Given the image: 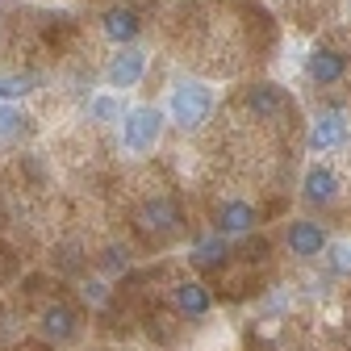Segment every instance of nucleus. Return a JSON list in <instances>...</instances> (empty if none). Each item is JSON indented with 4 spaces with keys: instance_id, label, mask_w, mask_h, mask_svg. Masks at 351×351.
Returning <instances> with one entry per match:
<instances>
[{
    "instance_id": "4468645a",
    "label": "nucleus",
    "mask_w": 351,
    "mask_h": 351,
    "mask_svg": "<svg viewBox=\"0 0 351 351\" xmlns=\"http://www.w3.org/2000/svg\"><path fill=\"white\" fill-rule=\"evenodd\" d=\"M226 255H230V247H226L222 234H217V239H205V243L197 247L193 263H197V268H217V263H226Z\"/></svg>"
},
{
    "instance_id": "20e7f679",
    "label": "nucleus",
    "mask_w": 351,
    "mask_h": 351,
    "mask_svg": "<svg viewBox=\"0 0 351 351\" xmlns=\"http://www.w3.org/2000/svg\"><path fill=\"white\" fill-rule=\"evenodd\" d=\"M343 143H347V117L343 113H322L314 121V130H310V151L314 155H326V151H335Z\"/></svg>"
},
{
    "instance_id": "423d86ee",
    "label": "nucleus",
    "mask_w": 351,
    "mask_h": 351,
    "mask_svg": "<svg viewBox=\"0 0 351 351\" xmlns=\"http://www.w3.org/2000/svg\"><path fill=\"white\" fill-rule=\"evenodd\" d=\"M255 222H259V213L247 201H222V209H217V234H243Z\"/></svg>"
},
{
    "instance_id": "2eb2a0df",
    "label": "nucleus",
    "mask_w": 351,
    "mask_h": 351,
    "mask_svg": "<svg viewBox=\"0 0 351 351\" xmlns=\"http://www.w3.org/2000/svg\"><path fill=\"white\" fill-rule=\"evenodd\" d=\"M38 75H0V101H17L25 93H34Z\"/></svg>"
},
{
    "instance_id": "ddd939ff",
    "label": "nucleus",
    "mask_w": 351,
    "mask_h": 351,
    "mask_svg": "<svg viewBox=\"0 0 351 351\" xmlns=\"http://www.w3.org/2000/svg\"><path fill=\"white\" fill-rule=\"evenodd\" d=\"M42 330H47L51 339H71L75 335V314L67 310V305H51V310L42 314Z\"/></svg>"
},
{
    "instance_id": "f03ea898",
    "label": "nucleus",
    "mask_w": 351,
    "mask_h": 351,
    "mask_svg": "<svg viewBox=\"0 0 351 351\" xmlns=\"http://www.w3.org/2000/svg\"><path fill=\"white\" fill-rule=\"evenodd\" d=\"M159 138H163V113H159L155 105H138V109L125 113V121H121V143H125V151L143 155V151H151Z\"/></svg>"
},
{
    "instance_id": "f257e3e1",
    "label": "nucleus",
    "mask_w": 351,
    "mask_h": 351,
    "mask_svg": "<svg viewBox=\"0 0 351 351\" xmlns=\"http://www.w3.org/2000/svg\"><path fill=\"white\" fill-rule=\"evenodd\" d=\"M213 113V93L201 84V80H184V84H176V93H171V121L180 125V130H201Z\"/></svg>"
},
{
    "instance_id": "a211bd4d",
    "label": "nucleus",
    "mask_w": 351,
    "mask_h": 351,
    "mask_svg": "<svg viewBox=\"0 0 351 351\" xmlns=\"http://www.w3.org/2000/svg\"><path fill=\"white\" fill-rule=\"evenodd\" d=\"M105 263H109V272H117V268H125V263H130V259H125V251H117V247H113Z\"/></svg>"
},
{
    "instance_id": "9d476101",
    "label": "nucleus",
    "mask_w": 351,
    "mask_h": 351,
    "mask_svg": "<svg viewBox=\"0 0 351 351\" xmlns=\"http://www.w3.org/2000/svg\"><path fill=\"white\" fill-rule=\"evenodd\" d=\"M138 29H143V21H138V13L134 9H109L105 13V38H113V42H121V47H125V42H134L138 38Z\"/></svg>"
},
{
    "instance_id": "dca6fc26",
    "label": "nucleus",
    "mask_w": 351,
    "mask_h": 351,
    "mask_svg": "<svg viewBox=\"0 0 351 351\" xmlns=\"http://www.w3.org/2000/svg\"><path fill=\"white\" fill-rule=\"evenodd\" d=\"M121 117V105L113 97H97L93 101V121H117Z\"/></svg>"
},
{
    "instance_id": "39448f33",
    "label": "nucleus",
    "mask_w": 351,
    "mask_h": 351,
    "mask_svg": "<svg viewBox=\"0 0 351 351\" xmlns=\"http://www.w3.org/2000/svg\"><path fill=\"white\" fill-rule=\"evenodd\" d=\"M322 247H326V230L318 226V222H293L289 226V251L293 255H301V259H310V255H322Z\"/></svg>"
},
{
    "instance_id": "f3484780",
    "label": "nucleus",
    "mask_w": 351,
    "mask_h": 351,
    "mask_svg": "<svg viewBox=\"0 0 351 351\" xmlns=\"http://www.w3.org/2000/svg\"><path fill=\"white\" fill-rule=\"evenodd\" d=\"M21 113H13V109H0V143L5 138H13V134H21Z\"/></svg>"
},
{
    "instance_id": "f8f14e48",
    "label": "nucleus",
    "mask_w": 351,
    "mask_h": 351,
    "mask_svg": "<svg viewBox=\"0 0 351 351\" xmlns=\"http://www.w3.org/2000/svg\"><path fill=\"white\" fill-rule=\"evenodd\" d=\"M171 301H176V310L180 314H189V318H205L209 314V293L201 289V285H193V280H184V285H176V293H171Z\"/></svg>"
},
{
    "instance_id": "0eeeda50",
    "label": "nucleus",
    "mask_w": 351,
    "mask_h": 351,
    "mask_svg": "<svg viewBox=\"0 0 351 351\" xmlns=\"http://www.w3.org/2000/svg\"><path fill=\"white\" fill-rule=\"evenodd\" d=\"M343 75H347V55H339L330 47H318L310 55V80L314 84H339Z\"/></svg>"
},
{
    "instance_id": "7ed1b4c3",
    "label": "nucleus",
    "mask_w": 351,
    "mask_h": 351,
    "mask_svg": "<svg viewBox=\"0 0 351 351\" xmlns=\"http://www.w3.org/2000/svg\"><path fill=\"white\" fill-rule=\"evenodd\" d=\"M143 71H147V51H138V47H121V51L109 59L105 80H109V88H134V84L143 80Z\"/></svg>"
},
{
    "instance_id": "aec40b11",
    "label": "nucleus",
    "mask_w": 351,
    "mask_h": 351,
    "mask_svg": "<svg viewBox=\"0 0 351 351\" xmlns=\"http://www.w3.org/2000/svg\"><path fill=\"white\" fill-rule=\"evenodd\" d=\"M343 263H347V268H351V247H347V251H343Z\"/></svg>"
},
{
    "instance_id": "1a4fd4ad",
    "label": "nucleus",
    "mask_w": 351,
    "mask_h": 351,
    "mask_svg": "<svg viewBox=\"0 0 351 351\" xmlns=\"http://www.w3.org/2000/svg\"><path fill=\"white\" fill-rule=\"evenodd\" d=\"M143 226L155 230V234H171L176 226H180V209H176V201L167 197H155L143 205Z\"/></svg>"
},
{
    "instance_id": "9b49d317",
    "label": "nucleus",
    "mask_w": 351,
    "mask_h": 351,
    "mask_svg": "<svg viewBox=\"0 0 351 351\" xmlns=\"http://www.w3.org/2000/svg\"><path fill=\"white\" fill-rule=\"evenodd\" d=\"M339 197V180L330 167H310V176H305V201L310 205H330Z\"/></svg>"
},
{
    "instance_id": "6ab92c4d",
    "label": "nucleus",
    "mask_w": 351,
    "mask_h": 351,
    "mask_svg": "<svg viewBox=\"0 0 351 351\" xmlns=\"http://www.w3.org/2000/svg\"><path fill=\"white\" fill-rule=\"evenodd\" d=\"M84 297H93V301H105V285H97V280H93V285L84 289Z\"/></svg>"
},
{
    "instance_id": "6e6552de",
    "label": "nucleus",
    "mask_w": 351,
    "mask_h": 351,
    "mask_svg": "<svg viewBox=\"0 0 351 351\" xmlns=\"http://www.w3.org/2000/svg\"><path fill=\"white\" fill-rule=\"evenodd\" d=\"M243 105H247V113H255V117H276L280 109H285V93L276 84H255V88H247V97H243Z\"/></svg>"
}]
</instances>
